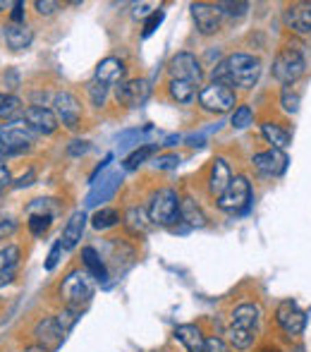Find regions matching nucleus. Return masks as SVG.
<instances>
[{
    "label": "nucleus",
    "mask_w": 311,
    "mask_h": 352,
    "mask_svg": "<svg viewBox=\"0 0 311 352\" xmlns=\"http://www.w3.org/2000/svg\"><path fill=\"white\" fill-rule=\"evenodd\" d=\"M22 101L12 94H0V118L3 120H14V118H22Z\"/></svg>",
    "instance_id": "29"
},
{
    "label": "nucleus",
    "mask_w": 311,
    "mask_h": 352,
    "mask_svg": "<svg viewBox=\"0 0 311 352\" xmlns=\"http://www.w3.org/2000/svg\"><path fill=\"white\" fill-rule=\"evenodd\" d=\"M280 106L285 113H297L299 111V94L292 91V87H285L280 94Z\"/></svg>",
    "instance_id": "37"
},
{
    "label": "nucleus",
    "mask_w": 311,
    "mask_h": 352,
    "mask_svg": "<svg viewBox=\"0 0 311 352\" xmlns=\"http://www.w3.org/2000/svg\"><path fill=\"white\" fill-rule=\"evenodd\" d=\"M34 140H36V132L27 125L24 118L5 120L3 125H0V158L19 156V153L29 151Z\"/></svg>",
    "instance_id": "2"
},
{
    "label": "nucleus",
    "mask_w": 311,
    "mask_h": 352,
    "mask_svg": "<svg viewBox=\"0 0 311 352\" xmlns=\"http://www.w3.org/2000/svg\"><path fill=\"white\" fill-rule=\"evenodd\" d=\"M233 170H230V163L225 158H214V166H211V175H209V192L216 197H220L233 182Z\"/></svg>",
    "instance_id": "18"
},
{
    "label": "nucleus",
    "mask_w": 311,
    "mask_h": 352,
    "mask_svg": "<svg viewBox=\"0 0 311 352\" xmlns=\"http://www.w3.org/2000/svg\"><path fill=\"white\" fill-rule=\"evenodd\" d=\"M307 72V58L302 48H283L273 60V77L285 87H292Z\"/></svg>",
    "instance_id": "5"
},
{
    "label": "nucleus",
    "mask_w": 311,
    "mask_h": 352,
    "mask_svg": "<svg viewBox=\"0 0 311 352\" xmlns=\"http://www.w3.org/2000/svg\"><path fill=\"white\" fill-rule=\"evenodd\" d=\"M259 352H283L280 348H275V345H266V348H261Z\"/></svg>",
    "instance_id": "50"
},
{
    "label": "nucleus",
    "mask_w": 311,
    "mask_h": 352,
    "mask_svg": "<svg viewBox=\"0 0 311 352\" xmlns=\"http://www.w3.org/2000/svg\"><path fill=\"white\" fill-rule=\"evenodd\" d=\"M196 84L192 82H180V79H170V84H168V91H170L172 101L177 103H192L196 96Z\"/></svg>",
    "instance_id": "28"
},
{
    "label": "nucleus",
    "mask_w": 311,
    "mask_h": 352,
    "mask_svg": "<svg viewBox=\"0 0 311 352\" xmlns=\"http://www.w3.org/2000/svg\"><path fill=\"white\" fill-rule=\"evenodd\" d=\"M254 168L261 173V175H280L288 166V156L278 148H270V151H261L251 158Z\"/></svg>",
    "instance_id": "16"
},
{
    "label": "nucleus",
    "mask_w": 311,
    "mask_h": 352,
    "mask_svg": "<svg viewBox=\"0 0 311 352\" xmlns=\"http://www.w3.org/2000/svg\"><path fill=\"white\" fill-rule=\"evenodd\" d=\"M163 17H165V12H163V10H156V12L149 14V19H146V24H144V36H151V34L161 27Z\"/></svg>",
    "instance_id": "39"
},
{
    "label": "nucleus",
    "mask_w": 311,
    "mask_h": 352,
    "mask_svg": "<svg viewBox=\"0 0 311 352\" xmlns=\"http://www.w3.org/2000/svg\"><path fill=\"white\" fill-rule=\"evenodd\" d=\"M177 166H180V156H175V153H168V156L156 158L158 170H172V168H177Z\"/></svg>",
    "instance_id": "40"
},
{
    "label": "nucleus",
    "mask_w": 311,
    "mask_h": 352,
    "mask_svg": "<svg viewBox=\"0 0 311 352\" xmlns=\"http://www.w3.org/2000/svg\"><path fill=\"white\" fill-rule=\"evenodd\" d=\"M122 77H125V63L120 58H106V60L98 63L96 74L93 79L101 84H122Z\"/></svg>",
    "instance_id": "19"
},
{
    "label": "nucleus",
    "mask_w": 311,
    "mask_h": 352,
    "mask_svg": "<svg viewBox=\"0 0 311 352\" xmlns=\"http://www.w3.org/2000/svg\"><path fill=\"white\" fill-rule=\"evenodd\" d=\"M199 106L206 113H216V116H223V113L233 111L237 106V96L235 89L228 84L220 82H211L204 89H199Z\"/></svg>",
    "instance_id": "7"
},
{
    "label": "nucleus",
    "mask_w": 311,
    "mask_h": 352,
    "mask_svg": "<svg viewBox=\"0 0 311 352\" xmlns=\"http://www.w3.org/2000/svg\"><path fill=\"white\" fill-rule=\"evenodd\" d=\"M206 352H230V348L225 345L223 338H206Z\"/></svg>",
    "instance_id": "45"
},
{
    "label": "nucleus",
    "mask_w": 311,
    "mask_h": 352,
    "mask_svg": "<svg viewBox=\"0 0 311 352\" xmlns=\"http://www.w3.org/2000/svg\"><path fill=\"white\" fill-rule=\"evenodd\" d=\"M225 70H228V84L240 89L256 87L261 77V60L249 53H233L225 58Z\"/></svg>",
    "instance_id": "3"
},
{
    "label": "nucleus",
    "mask_w": 311,
    "mask_h": 352,
    "mask_svg": "<svg viewBox=\"0 0 311 352\" xmlns=\"http://www.w3.org/2000/svg\"><path fill=\"white\" fill-rule=\"evenodd\" d=\"M251 120H254V113H251L249 106H237L233 118H230V125L235 127V130H244V127L251 125Z\"/></svg>",
    "instance_id": "33"
},
{
    "label": "nucleus",
    "mask_w": 311,
    "mask_h": 352,
    "mask_svg": "<svg viewBox=\"0 0 311 352\" xmlns=\"http://www.w3.org/2000/svg\"><path fill=\"white\" fill-rule=\"evenodd\" d=\"M201 65L196 60V56L192 53H177L170 60V79H180V82H192L196 87H201Z\"/></svg>",
    "instance_id": "11"
},
{
    "label": "nucleus",
    "mask_w": 311,
    "mask_h": 352,
    "mask_svg": "<svg viewBox=\"0 0 311 352\" xmlns=\"http://www.w3.org/2000/svg\"><path fill=\"white\" fill-rule=\"evenodd\" d=\"M87 91H89V98H91V103L96 108H101L103 103H106V98H108V87H106V84L91 79V82H89V87H87Z\"/></svg>",
    "instance_id": "35"
},
{
    "label": "nucleus",
    "mask_w": 311,
    "mask_h": 352,
    "mask_svg": "<svg viewBox=\"0 0 311 352\" xmlns=\"http://www.w3.org/2000/svg\"><path fill=\"white\" fill-rule=\"evenodd\" d=\"M27 213L29 216H56L58 213V204L56 199H36L27 206Z\"/></svg>",
    "instance_id": "32"
},
{
    "label": "nucleus",
    "mask_w": 311,
    "mask_h": 352,
    "mask_svg": "<svg viewBox=\"0 0 311 352\" xmlns=\"http://www.w3.org/2000/svg\"><path fill=\"white\" fill-rule=\"evenodd\" d=\"M285 24L297 34H311V3H292L285 10Z\"/></svg>",
    "instance_id": "17"
},
{
    "label": "nucleus",
    "mask_w": 311,
    "mask_h": 352,
    "mask_svg": "<svg viewBox=\"0 0 311 352\" xmlns=\"http://www.w3.org/2000/svg\"><path fill=\"white\" fill-rule=\"evenodd\" d=\"M79 316H82V309L67 307V309H62L60 314L56 316V319H58V324H60V329L65 331V333H70V331L75 329V324L79 321Z\"/></svg>",
    "instance_id": "34"
},
{
    "label": "nucleus",
    "mask_w": 311,
    "mask_h": 352,
    "mask_svg": "<svg viewBox=\"0 0 311 352\" xmlns=\"http://www.w3.org/2000/svg\"><path fill=\"white\" fill-rule=\"evenodd\" d=\"M14 230H17V221L14 218H0V240L10 237Z\"/></svg>",
    "instance_id": "44"
},
{
    "label": "nucleus",
    "mask_w": 311,
    "mask_h": 352,
    "mask_svg": "<svg viewBox=\"0 0 311 352\" xmlns=\"http://www.w3.org/2000/svg\"><path fill=\"white\" fill-rule=\"evenodd\" d=\"M22 118L27 120V125L32 127L36 135H53L58 130V116L56 111L46 106H29L24 108Z\"/></svg>",
    "instance_id": "13"
},
{
    "label": "nucleus",
    "mask_w": 311,
    "mask_h": 352,
    "mask_svg": "<svg viewBox=\"0 0 311 352\" xmlns=\"http://www.w3.org/2000/svg\"><path fill=\"white\" fill-rule=\"evenodd\" d=\"M180 221H185L187 226H192V228H204L206 226V216H204V211L199 209V204H196L194 199H182V204H180Z\"/></svg>",
    "instance_id": "26"
},
{
    "label": "nucleus",
    "mask_w": 311,
    "mask_h": 352,
    "mask_svg": "<svg viewBox=\"0 0 311 352\" xmlns=\"http://www.w3.org/2000/svg\"><path fill=\"white\" fill-rule=\"evenodd\" d=\"M53 106H56V116L67 130H77L79 120H82V106H79L77 96H72L70 91H60L53 98Z\"/></svg>",
    "instance_id": "12"
},
{
    "label": "nucleus",
    "mask_w": 311,
    "mask_h": 352,
    "mask_svg": "<svg viewBox=\"0 0 311 352\" xmlns=\"http://www.w3.org/2000/svg\"><path fill=\"white\" fill-rule=\"evenodd\" d=\"M34 8H36L38 14H46L48 17V14H53L56 10H60V3H58V0H36Z\"/></svg>",
    "instance_id": "43"
},
{
    "label": "nucleus",
    "mask_w": 311,
    "mask_h": 352,
    "mask_svg": "<svg viewBox=\"0 0 311 352\" xmlns=\"http://www.w3.org/2000/svg\"><path fill=\"white\" fill-rule=\"evenodd\" d=\"M60 254H62V242L58 240L56 245L51 247V252H48V259H46V271H53L58 266V261H60Z\"/></svg>",
    "instance_id": "42"
},
{
    "label": "nucleus",
    "mask_w": 311,
    "mask_h": 352,
    "mask_svg": "<svg viewBox=\"0 0 311 352\" xmlns=\"http://www.w3.org/2000/svg\"><path fill=\"white\" fill-rule=\"evenodd\" d=\"M17 264H19V250L14 245L5 247L0 252V287L12 283L14 274H17Z\"/></svg>",
    "instance_id": "23"
},
{
    "label": "nucleus",
    "mask_w": 311,
    "mask_h": 352,
    "mask_svg": "<svg viewBox=\"0 0 311 352\" xmlns=\"http://www.w3.org/2000/svg\"><path fill=\"white\" fill-rule=\"evenodd\" d=\"M115 180H117V177H111V180L103 182L101 187H96V190H93L91 195H89L87 204H89V206H93V204H98V201H101V199H108V197L113 195V190H115V185H117Z\"/></svg>",
    "instance_id": "36"
},
{
    "label": "nucleus",
    "mask_w": 311,
    "mask_h": 352,
    "mask_svg": "<svg viewBox=\"0 0 311 352\" xmlns=\"http://www.w3.org/2000/svg\"><path fill=\"white\" fill-rule=\"evenodd\" d=\"M218 8H220V12L230 14V17H235V14L237 17H242V14L246 12V3H220Z\"/></svg>",
    "instance_id": "41"
},
{
    "label": "nucleus",
    "mask_w": 311,
    "mask_h": 352,
    "mask_svg": "<svg viewBox=\"0 0 311 352\" xmlns=\"http://www.w3.org/2000/svg\"><path fill=\"white\" fill-rule=\"evenodd\" d=\"M27 352H48L46 348H41V345H34V348H29Z\"/></svg>",
    "instance_id": "51"
},
{
    "label": "nucleus",
    "mask_w": 311,
    "mask_h": 352,
    "mask_svg": "<svg viewBox=\"0 0 311 352\" xmlns=\"http://www.w3.org/2000/svg\"><path fill=\"white\" fill-rule=\"evenodd\" d=\"M10 19H12V24H24V3L22 0L12 5V14H10Z\"/></svg>",
    "instance_id": "47"
},
{
    "label": "nucleus",
    "mask_w": 311,
    "mask_h": 352,
    "mask_svg": "<svg viewBox=\"0 0 311 352\" xmlns=\"http://www.w3.org/2000/svg\"><path fill=\"white\" fill-rule=\"evenodd\" d=\"M82 259H84V266H87V274L96 280H106L108 278V271H106V264L101 261L98 252L93 247H84L82 250Z\"/></svg>",
    "instance_id": "25"
},
{
    "label": "nucleus",
    "mask_w": 311,
    "mask_h": 352,
    "mask_svg": "<svg viewBox=\"0 0 311 352\" xmlns=\"http://www.w3.org/2000/svg\"><path fill=\"white\" fill-rule=\"evenodd\" d=\"M10 182H12V177H10V170L3 166V163H0V190H3V187H8Z\"/></svg>",
    "instance_id": "49"
},
{
    "label": "nucleus",
    "mask_w": 311,
    "mask_h": 352,
    "mask_svg": "<svg viewBox=\"0 0 311 352\" xmlns=\"http://www.w3.org/2000/svg\"><path fill=\"white\" fill-rule=\"evenodd\" d=\"M14 3H5V0H0V10H8V8H12Z\"/></svg>",
    "instance_id": "52"
},
{
    "label": "nucleus",
    "mask_w": 311,
    "mask_h": 352,
    "mask_svg": "<svg viewBox=\"0 0 311 352\" xmlns=\"http://www.w3.org/2000/svg\"><path fill=\"white\" fill-rule=\"evenodd\" d=\"M93 290H96V285H93V278L87 271H70L60 285V297L65 300L67 307L82 309L84 305L91 302Z\"/></svg>",
    "instance_id": "4"
},
{
    "label": "nucleus",
    "mask_w": 311,
    "mask_h": 352,
    "mask_svg": "<svg viewBox=\"0 0 311 352\" xmlns=\"http://www.w3.org/2000/svg\"><path fill=\"white\" fill-rule=\"evenodd\" d=\"M275 321L278 326L285 331V333L292 338V336H299L307 326V314L297 307L295 300H283L275 309Z\"/></svg>",
    "instance_id": "9"
},
{
    "label": "nucleus",
    "mask_w": 311,
    "mask_h": 352,
    "mask_svg": "<svg viewBox=\"0 0 311 352\" xmlns=\"http://www.w3.org/2000/svg\"><path fill=\"white\" fill-rule=\"evenodd\" d=\"M34 336H36V340H38L41 348H46L48 352H56L62 345V340H65L67 333L60 329L58 319H53V316H43V319L36 324V329H34Z\"/></svg>",
    "instance_id": "14"
},
{
    "label": "nucleus",
    "mask_w": 311,
    "mask_h": 352,
    "mask_svg": "<svg viewBox=\"0 0 311 352\" xmlns=\"http://www.w3.org/2000/svg\"><path fill=\"white\" fill-rule=\"evenodd\" d=\"M151 96V84L146 79H127L120 87L115 89V98L117 103L127 108H139L149 101Z\"/></svg>",
    "instance_id": "10"
},
{
    "label": "nucleus",
    "mask_w": 311,
    "mask_h": 352,
    "mask_svg": "<svg viewBox=\"0 0 311 352\" xmlns=\"http://www.w3.org/2000/svg\"><path fill=\"white\" fill-rule=\"evenodd\" d=\"M125 226L127 230L132 232V235H146L151 228V218L149 213L144 209H137V206H132L130 211L125 213Z\"/></svg>",
    "instance_id": "24"
},
{
    "label": "nucleus",
    "mask_w": 311,
    "mask_h": 352,
    "mask_svg": "<svg viewBox=\"0 0 311 352\" xmlns=\"http://www.w3.org/2000/svg\"><path fill=\"white\" fill-rule=\"evenodd\" d=\"M89 148H91V146H89V142H79L77 140V142H72L70 146H67V153H70V156H84Z\"/></svg>",
    "instance_id": "46"
},
{
    "label": "nucleus",
    "mask_w": 311,
    "mask_h": 352,
    "mask_svg": "<svg viewBox=\"0 0 311 352\" xmlns=\"http://www.w3.org/2000/svg\"><path fill=\"white\" fill-rule=\"evenodd\" d=\"M261 135H264V140L268 144H273V148H278V151H283L290 144V132L283 130L278 122H264L261 125Z\"/></svg>",
    "instance_id": "27"
},
{
    "label": "nucleus",
    "mask_w": 311,
    "mask_h": 352,
    "mask_svg": "<svg viewBox=\"0 0 311 352\" xmlns=\"http://www.w3.org/2000/svg\"><path fill=\"white\" fill-rule=\"evenodd\" d=\"M84 228H87V213L75 211L70 216V221H67L65 230H62V237H60L62 250H75L84 235Z\"/></svg>",
    "instance_id": "21"
},
{
    "label": "nucleus",
    "mask_w": 311,
    "mask_h": 352,
    "mask_svg": "<svg viewBox=\"0 0 311 352\" xmlns=\"http://www.w3.org/2000/svg\"><path fill=\"white\" fill-rule=\"evenodd\" d=\"M156 144H144V146H139L137 151H132L130 156L125 158V168L127 170H135V168H139L141 163L146 161L149 156H154V151H156Z\"/></svg>",
    "instance_id": "31"
},
{
    "label": "nucleus",
    "mask_w": 311,
    "mask_h": 352,
    "mask_svg": "<svg viewBox=\"0 0 311 352\" xmlns=\"http://www.w3.org/2000/svg\"><path fill=\"white\" fill-rule=\"evenodd\" d=\"M32 41H34V32L27 24L10 22L8 27H5V43H8L12 51H24V48L32 46Z\"/></svg>",
    "instance_id": "22"
},
{
    "label": "nucleus",
    "mask_w": 311,
    "mask_h": 352,
    "mask_svg": "<svg viewBox=\"0 0 311 352\" xmlns=\"http://www.w3.org/2000/svg\"><path fill=\"white\" fill-rule=\"evenodd\" d=\"M256 331H259V307L256 305H240L235 307L233 319L228 326V338L235 350H249L254 345Z\"/></svg>",
    "instance_id": "1"
},
{
    "label": "nucleus",
    "mask_w": 311,
    "mask_h": 352,
    "mask_svg": "<svg viewBox=\"0 0 311 352\" xmlns=\"http://www.w3.org/2000/svg\"><path fill=\"white\" fill-rule=\"evenodd\" d=\"M251 201V185L244 175H235L230 187L218 197V209L225 213H240Z\"/></svg>",
    "instance_id": "8"
},
{
    "label": "nucleus",
    "mask_w": 311,
    "mask_h": 352,
    "mask_svg": "<svg viewBox=\"0 0 311 352\" xmlns=\"http://www.w3.org/2000/svg\"><path fill=\"white\" fill-rule=\"evenodd\" d=\"M51 223H53L51 216H29V230H32L34 237H41L51 228Z\"/></svg>",
    "instance_id": "38"
},
{
    "label": "nucleus",
    "mask_w": 311,
    "mask_h": 352,
    "mask_svg": "<svg viewBox=\"0 0 311 352\" xmlns=\"http://www.w3.org/2000/svg\"><path fill=\"white\" fill-rule=\"evenodd\" d=\"M180 204H182V199L177 197V192L165 187V190H158L156 195L151 197L146 213H149L154 226H172V223H177V218H180Z\"/></svg>",
    "instance_id": "6"
},
{
    "label": "nucleus",
    "mask_w": 311,
    "mask_h": 352,
    "mask_svg": "<svg viewBox=\"0 0 311 352\" xmlns=\"http://www.w3.org/2000/svg\"><path fill=\"white\" fill-rule=\"evenodd\" d=\"M117 221H120V213L115 209H101V211L93 213L91 226L96 228V230H108V228L117 226Z\"/></svg>",
    "instance_id": "30"
},
{
    "label": "nucleus",
    "mask_w": 311,
    "mask_h": 352,
    "mask_svg": "<svg viewBox=\"0 0 311 352\" xmlns=\"http://www.w3.org/2000/svg\"><path fill=\"white\" fill-rule=\"evenodd\" d=\"M175 340H180L187 348V352H206V338L201 333L199 326L194 324H182L175 329Z\"/></svg>",
    "instance_id": "20"
},
{
    "label": "nucleus",
    "mask_w": 311,
    "mask_h": 352,
    "mask_svg": "<svg viewBox=\"0 0 311 352\" xmlns=\"http://www.w3.org/2000/svg\"><path fill=\"white\" fill-rule=\"evenodd\" d=\"M32 180H34V170H27L17 182H14V187H17V190H22V187H29V185H32Z\"/></svg>",
    "instance_id": "48"
},
{
    "label": "nucleus",
    "mask_w": 311,
    "mask_h": 352,
    "mask_svg": "<svg viewBox=\"0 0 311 352\" xmlns=\"http://www.w3.org/2000/svg\"><path fill=\"white\" fill-rule=\"evenodd\" d=\"M192 17L196 22V29H199L204 36H211L220 29V12L218 5H211V3H194L192 5Z\"/></svg>",
    "instance_id": "15"
}]
</instances>
